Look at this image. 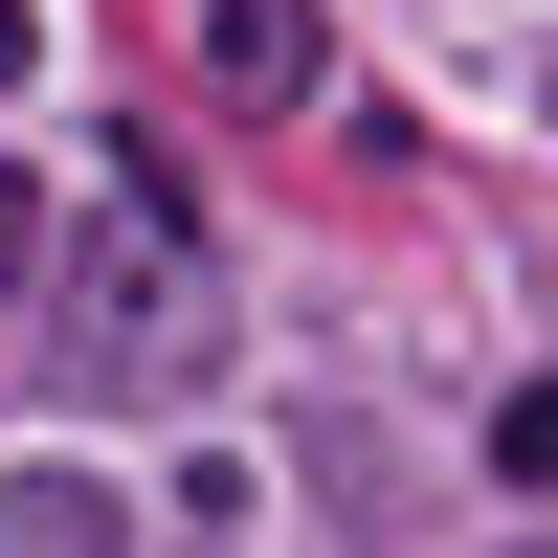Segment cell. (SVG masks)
Wrapping results in <instances>:
<instances>
[{"label": "cell", "instance_id": "cell-1", "mask_svg": "<svg viewBox=\"0 0 558 558\" xmlns=\"http://www.w3.org/2000/svg\"><path fill=\"white\" fill-rule=\"evenodd\" d=\"M202 68L246 89V112H291V89L336 68V23H313V0H202Z\"/></svg>", "mask_w": 558, "mask_h": 558}, {"label": "cell", "instance_id": "cell-2", "mask_svg": "<svg viewBox=\"0 0 558 558\" xmlns=\"http://www.w3.org/2000/svg\"><path fill=\"white\" fill-rule=\"evenodd\" d=\"M0 558H134V514L89 470H0Z\"/></svg>", "mask_w": 558, "mask_h": 558}, {"label": "cell", "instance_id": "cell-3", "mask_svg": "<svg viewBox=\"0 0 558 558\" xmlns=\"http://www.w3.org/2000/svg\"><path fill=\"white\" fill-rule=\"evenodd\" d=\"M492 470H514V492H558V380H514V402H492Z\"/></svg>", "mask_w": 558, "mask_h": 558}, {"label": "cell", "instance_id": "cell-4", "mask_svg": "<svg viewBox=\"0 0 558 558\" xmlns=\"http://www.w3.org/2000/svg\"><path fill=\"white\" fill-rule=\"evenodd\" d=\"M23 68H45V23H23V0H0V89H23Z\"/></svg>", "mask_w": 558, "mask_h": 558}, {"label": "cell", "instance_id": "cell-5", "mask_svg": "<svg viewBox=\"0 0 558 558\" xmlns=\"http://www.w3.org/2000/svg\"><path fill=\"white\" fill-rule=\"evenodd\" d=\"M0 268H23V179H0Z\"/></svg>", "mask_w": 558, "mask_h": 558}]
</instances>
